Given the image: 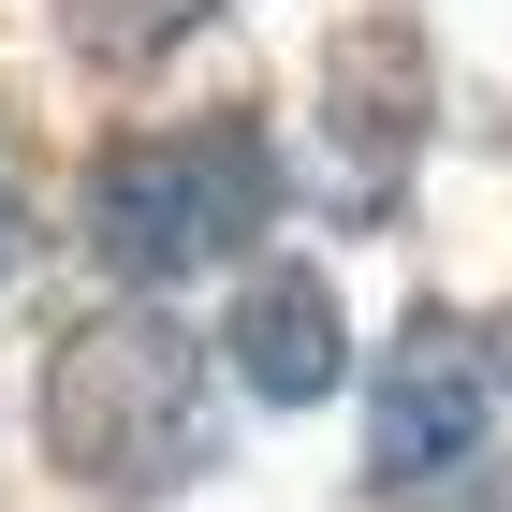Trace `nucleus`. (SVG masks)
I'll use <instances>...</instances> for the list:
<instances>
[{"instance_id":"1","label":"nucleus","mask_w":512,"mask_h":512,"mask_svg":"<svg viewBox=\"0 0 512 512\" xmlns=\"http://www.w3.org/2000/svg\"><path fill=\"white\" fill-rule=\"evenodd\" d=\"M44 439H59V469L103 483V498L205 483L220 469V366L191 352V322H161V308L74 322L59 366H44Z\"/></svg>"},{"instance_id":"2","label":"nucleus","mask_w":512,"mask_h":512,"mask_svg":"<svg viewBox=\"0 0 512 512\" xmlns=\"http://www.w3.org/2000/svg\"><path fill=\"white\" fill-rule=\"evenodd\" d=\"M278 220V147L249 118H191V132H132L88 176V249L132 293H191V278L249 264V235Z\"/></svg>"},{"instance_id":"3","label":"nucleus","mask_w":512,"mask_h":512,"mask_svg":"<svg viewBox=\"0 0 512 512\" xmlns=\"http://www.w3.org/2000/svg\"><path fill=\"white\" fill-rule=\"evenodd\" d=\"M498 410H512V366L483 352V322L410 308L395 352H381V381H366V483L395 512H454L498 469Z\"/></svg>"},{"instance_id":"4","label":"nucleus","mask_w":512,"mask_h":512,"mask_svg":"<svg viewBox=\"0 0 512 512\" xmlns=\"http://www.w3.org/2000/svg\"><path fill=\"white\" fill-rule=\"evenodd\" d=\"M220 352H235V381L249 395H337V366H352V337H337V293H322L308 264H264L235 293V322H220Z\"/></svg>"},{"instance_id":"5","label":"nucleus","mask_w":512,"mask_h":512,"mask_svg":"<svg viewBox=\"0 0 512 512\" xmlns=\"http://www.w3.org/2000/svg\"><path fill=\"white\" fill-rule=\"evenodd\" d=\"M220 0H74V44L103 59V74H132V59H161V44H191Z\"/></svg>"},{"instance_id":"6","label":"nucleus","mask_w":512,"mask_h":512,"mask_svg":"<svg viewBox=\"0 0 512 512\" xmlns=\"http://www.w3.org/2000/svg\"><path fill=\"white\" fill-rule=\"evenodd\" d=\"M30 264V176H15V147H0V278Z\"/></svg>"}]
</instances>
